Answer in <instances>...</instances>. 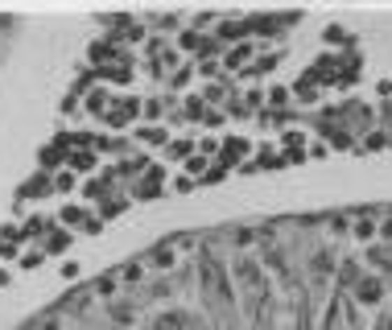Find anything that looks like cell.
<instances>
[{"instance_id":"1","label":"cell","mask_w":392,"mask_h":330,"mask_svg":"<svg viewBox=\"0 0 392 330\" xmlns=\"http://www.w3.org/2000/svg\"><path fill=\"white\" fill-rule=\"evenodd\" d=\"M335 260H339V256H335L331 248H314V252H310V260H305V273H310L314 289H322V285L335 277V269H339Z\"/></svg>"},{"instance_id":"2","label":"cell","mask_w":392,"mask_h":330,"mask_svg":"<svg viewBox=\"0 0 392 330\" xmlns=\"http://www.w3.org/2000/svg\"><path fill=\"white\" fill-rule=\"evenodd\" d=\"M140 103H145V99H136V95H120V99H112V107H108L103 120H108L112 128H124V124H132V120L140 116Z\"/></svg>"},{"instance_id":"3","label":"cell","mask_w":392,"mask_h":330,"mask_svg":"<svg viewBox=\"0 0 392 330\" xmlns=\"http://www.w3.org/2000/svg\"><path fill=\"white\" fill-rule=\"evenodd\" d=\"M161 186H166V165H153L149 161V170L132 182V198H153Z\"/></svg>"},{"instance_id":"4","label":"cell","mask_w":392,"mask_h":330,"mask_svg":"<svg viewBox=\"0 0 392 330\" xmlns=\"http://www.w3.org/2000/svg\"><path fill=\"white\" fill-rule=\"evenodd\" d=\"M351 293H355V301H363V306H380V301H384V281L372 277V273H359V281L351 285Z\"/></svg>"},{"instance_id":"5","label":"cell","mask_w":392,"mask_h":330,"mask_svg":"<svg viewBox=\"0 0 392 330\" xmlns=\"http://www.w3.org/2000/svg\"><path fill=\"white\" fill-rule=\"evenodd\" d=\"M248 153H252V144L244 141V137H227V141L219 144V165H227V170H231V165H240Z\"/></svg>"},{"instance_id":"6","label":"cell","mask_w":392,"mask_h":330,"mask_svg":"<svg viewBox=\"0 0 392 330\" xmlns=\"http://www.w3.org/2000/svg\"><path fill=\"white\" fill-rule=\"evenodd\" d=\"M95 79H108V83H132V58H120L112 66H91Z\"/></svg>"},{"instance_id":"7","label":"cell","mask_w":392,"mask_h":330,"mask_svg":"<svg viewBox=\"0 0 392 330\" xmlns=\"http://www.w3.org/2000/svg\"><path fill=\"white\" fill-rule=\"evenodd\" d=\"M376 236H380V223L372 215H351V239L355 243H372Z\"/></svg>"},{"instance_id":"8","label":"cell","mask_w":392,"mask_h":330,"mask_svg":"<svg viewBox=\"0 0 392 330\" xmlns=\"http://www.w3.org/2000/svg\"><path fill=\"white\" fill-rule=\"evenodd\" d=\"M66 165H71V174H91V170H99V153L95 149H71Z\"/></svg>"},{"instance_id":"9","label":"cell","mask_w":392,"mask_h":330,"mask_svg":"<svg viewBox=\"0 0 392 330\" xmlns=\"http://www.w3.org/2000/svg\"><path fill=\"white\" fill-rule=\"evenodd\" d=\"M42 194H54V174H42V170H38V174H34V178L21 186V194H17V198L25 202V198H42Z\"/></svg>"},{"instance_id":"10","label":"cell","mask_w":392,"mask_h":330,"mask_svg":"<svg viewBox=\"0 0 392 330\" xmlns=\"http://www.w3.org/2000/svg\"><path fill=\"white\" fill-rule=\"evenodd\" d=\"M83 107H87L91 116H108V107H112V95L103 91V87H91V91L83 95Z\"/></svg>"},{"instance_id":"11","label":"cell","mask_w":392,"mask_h":330,"mask_svg":"<svg viewBox=\"0 0 392 330\" xmlns=\"http://www.w3.org/2000/svg\"><path fill=\"white\" fill-rule=\"evenodd\" d=\"M132 137H136L140 144H170V133H166V124H140Z\"/></svg>"},{"instance_id":"12","label":"cell","mask_w":392,"mask_h":330,"mask_svg":"<svg viewBox=\"0 0 392 330\" xmlns=\"http://www.w3.org/2000/svg\"><path fill=\"white\" fill-rule=\"evenodd\" d=\"M112 182H116V178H95V182H87V186H83V198L108 202V198H112Z\"/></svg>"},{"instance_id":"13","label":"cell","mask_w":392,"mask_h":330,"mask_svg":"<svg viewBox=\"0 0 392 330\" xmlns=\"http://www.w3.org/2000/svg\"><path fill=\"white\" fill-rule=\"evenodd\" d=\"M252 54H256V42H240V46L227 54V62H223V66H227V70H235V66H244V62H256Z\"/></svg>"},{"instance_id":"14","label":"cell","mask_w":392,"mask_h":330,"mask_svg":"<svg viewBox=\"0 0 392 330\" xmlns=\"http://www.w3.org/2000/svg\"><path fill=\"white\" fill-rule=\"evenodd\" d=\"M182 170H186V178H194V182H198V178H203V174L211 170V161H207L203 153H190V157L182 161Z\"/></svg>"},{"instance_id":"15","label":"cell","mask_w":392,"mask_h":330,"mask_svg":"<svg viewBox=\"0 0 392 330\" xmlns=\"http://www.w3.org/2000/svg\"><path fill=\"white\" fill-rule=\"evenodd\" d=\"M50 227H54L50 219H42V215H29V219L21 223V239H29V236H45Z\"/></svg>"},{"instance_id":"16","label":"cell","mask_w":392,"mask_h":330,"mask_svg":"<svg viewBox=\"0 0 392 330\" xmlns=\"http://www.w3.org/2000/svg\"><path fill=\"white\" fill-rule=\"evenodd\" d=\"M71 248V232L66 227H50V236H45V252H66Z\"/></svg>"},{"instance_id":"17","label":"cell","mask_w":392,"mask_h":330,"mask_svg":"<svg viewBox=\"0 0 392 330\" xmlns=\"http://www.w3.org/2000/svg\"><path fill=\"white\" fill-rule=\"evenodd\" d=\"M145 269H149V264H145V256H140V260H129V264L116 269V273H120V281H124V285H136L140 277H145Z\"/></svg>"},{"instance_id":"18","label":"cell","mask_w":392,"mask_h":330,"mask_svg":"<svg viewBox=\"0 0 392 330\" xmlns=\"http://www.w3.org/2000/svg\"><path fill=\"white\" fill-rule=\"evenodd\" d=\"M108 314H112L116 327H129V322H132V306H129V301H108Z\"/></svg>"},{"instance_id":"19","label":"cell","mask_w":392,"mask_h":330,"mask_svg":"<svg viewBox=\"0 0 392 330\" xmlns=\"http://www.w3.org/2000/svg\"><path fill=\"white\" fill-rule=\"evenodd\" d=\"M140 116H145L149 124L161 120V116H166V99H145V103H140Z\"/></svg>"},{"instance_id":"20","label":"cell","mask_w":392,"mask_h":330,"mask_svg":"<svg viewBox=\"0 0 392 330\" xmlns=\"http://www.w3.org/2000/svg\"><path fill=\"white\" fill-rule=\"evenodd\" d=\"M326 42H331V46H355V38H351L343 25H331V29H326Z\"/></svg>"},{"instance_id":"21","label":"cell","mask_w":392,"mask_h":330,"mask_svg":"<svg viewBox=\"0 0 392 330\" xmlns=\"http://www.w3.org/2000/svg\"><path fill=\"white\" fill-rule=\"evenodd\" d=\"M227 174H231V170H227V165H219V161H211V170H207V174H203V178H198V182H207V186H215V182H223V178H227Z\"/></svg>"},{"instance_id":"22","label":"cell","mask_w":392,"mask_h":330,"mask_svg":"<svg viewBox=\"0 0 392 330\" xmlns=\"http://www.w3.org/2000/svg\"><path fill=\"white\" fill-rule=\"evenodd\" d=\"M66 190H75V174L71 170H58L54 174V194H66Z\"/></svg>"},{"instance_id":"23","label":"cell","mask_w":392,"mask_h":330,"mask_svg":"<svg viewBox=\"0 0 392 330\" xmlns=\"http://www.w3.org/2000/svg\"><path fill=\"white\" fill-rule=\"evenodd\" d=\"M264 103H268V107H285V103H289V87H273V91H264Z\"/></svg>"},{"instance_id":"24","label":"cell","mask_w":392,"mask_h":330,"mask_svg":"<svg viewBox=\"0 0 392 330\" xmlns=\"http://www.w3.org/2000/svg\"><path fill=\"white\" fill-rule=\"evenodd\" d=\"M281 144H285L289 153H302V144H305V133H298V128H289V133L281 137Z\"/></svg>"},{"instance_id":"25","label":"cell","mask_w":392,"mask_h":330,"mask_svg":"<svg viewBox=\"0 0 392 330\" xmlns=\"http://www.w3.org/2000/svg\"><path fill=\"white\" fill-rule=\"evenodd\" d=\"M182 322H186L182 314H161V318L153 322V330H182Z\"/></svg>"},{"instance_id":"26","label":"cell","mask_w":392,"mask_h":330,"mask_svg":"<svg viewBox=\"0 0 392 330\" xmlns=\"http://www.w3.org/2000/svg\"><path fill=\"white\" fill-rule=\"evenodd\" d=\"M293 91L302 95V103H318V95H322V91H318V87H314V83H310V79H302V83H298Z\"/></svg>"},{"instance_id":"27","label":"cell","mask_w":392,"mask_h":330,"mask_svg":"<svg viewBox=\"0 0 392 330\" xmlns=\"http://www.w3.org/2000/svg\"><path fill=\"white\" fill-rule=\"evenodd\" d=\"M190 149H194V137H186V141H174V144H170V157L186 161V157H190Z\"/></svg>"},{"instance_id":"28","label":"cell","mask_w":392,"mask_h":330,"mask_svg":"<svg viewBox=\"0 0 392 330\" xmlns=\"http://www.w3.org/2000/svg\"><path fill=\"white\" fill-rule=\"evenodd\" d=\"M124 207H129V198H124V194H112V198L103 202V215H120Z\"/></svg>"},{"instance_id":"29","label":"cell","mask_w":392,"mask_h":330,"mask_svg":"<svg viewBox=\"0 0 392 330\" xmlns=\"http://www.w3.org/2000/svg\"><path fill=\"white\" fill-rule=\"evenodd\" d=\"M62 223H71V227H79V223H87V215H83V207H66V211H62Z\"/></svg>"},{"instance_id":"30","label":"cell","mask_w":392,"mask_h":330,"mask_svg":"<svg viewBox=\"0 0 392 330\" xmlns=\"http://www.w3.org/2000/svg\"><path fill=\"white\" fill-rule=\"evenodd\" d=\"M186 83H190V66H177L170 75V87H186Z\"/></svg>"},{"instance_id":"31","label":"cell","mask_w":392,"mask_h":330,"mask_svg":"<svg viewBox=\"0 0 392 330\" xmlns=\"http://www.w3.org/2000/svg\"><path fill=\"white\" fill-rule=\"evenodd\" d=\"M42 264V252H21V269L29 273V269H38Z\"/></svg>"},{"instance_id":"32","label":"cell","mask_w":392,"mask_h":330,"mask_svg":"<svg viewBox=\"0 0 392 330\" xmlns=\"http://www.w3.org/2000/svg\"><path fill=\"white\" fill-rule=\"evenodd\" d=\"M79 273H83V264H79V260H66V264H62V277H66V281H75Z\"/></svg>"},{"instance_id":"33","label":"cell","mask_w":392,"mask_h":330,"mask_svg":"<svg viewBox=\"0 0 392 330\" xmlns=\"http://www.w3.org/2000/svg\"><path fill=\"white\" fill-rule=\"evenodd\" d=\"M83 232H91V236H99V232H103V219H99V215H87V223H83Z\"/></svg>"},{"instance_id":"34","label":"cell","mask_w":392,"mask_h":330,"mask_svg":"<svg viewBox=\"0 0 392 330\" xmlns=\"http://www.w3.org/2000/svg\"><path fill=\"white\" fill-rule=\"evenodd\" d=\"M174 190H177V194H190V190H194V178H177Z\"/></svg>"},{"instance_id":"35","label":"cell","mask_w":392,"mask_h":330,"mask_svg":"<svg viewBox=\"0 0 392 330\" xmlns=\"http://www.w3.org/2000/svg\"><path fill=\"white\" fill-rule=\"evenodd\" d=\"M380 239H389L392 243V219H380Z\"/></svg>"},{"instance_id":"36","label":"cell","mask_w":392,"mask_h":330,"mask_svg":"<svg viewBox=\"0 0 392 330\" xmlns=\"http://www.w3.org/2000/svg\"><path fill=\"white\" fill-rule=\"evenodd\" d=\"M4 285H8V273H4V269H0V289H4Z\"/></svg>"}]
</instances>
